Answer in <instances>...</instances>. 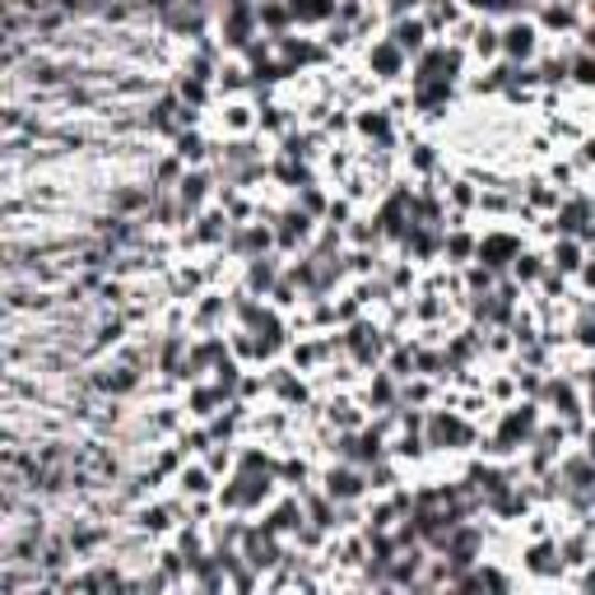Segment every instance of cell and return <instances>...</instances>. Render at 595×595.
I'll list each match as a JSON object with an SVG mask.
<instances>
[{"instance_id":"11","label":"cell","mask_w":595,"mask_h":595,"mask_svg":"<svg viewBox=\"0 0 595 595\" xmlns=\"http://www.w3.org/2000/svg\"><path fill=\"white\" fill-rule=\"evenodd\" d=\"M572 89L595 94V52H572Z\"/></svg>"},{"instance_id":"9","label":"cell","mask_w":595,"mask_h":595,"mask_svg":"<svg viewBox=\"0 0 595 595\" xmlns=\"http://www.w3.org/2000/svg\"><path fill=\"white\" fill-rule=\"evenodd\" d=\"M544 270H549V252H540V247H521L507 275H512L521 289H535V284L544 279Z\"/></svg>"},{"instance_id":"10","label":"cell","mask_w":595,"mask_h":595,"mask_svg":"<svg viewBox=\"0 0 595 595\" xmlns=\"http://www.w3.org/2000/svg\"><path fill=\"white\" fill-rule=\"evenodd\" d=\"M298 29H326L336 19V0H289Z\"/></svg>"},{"instance_id":"7","label":"cell","mask_w":595,"mask_h":595,"mask_svg":"<svg viewBox=\"0 0 595 595\" xmlns=\"http://www.w3.org/2000/svg\"><path fill=\"white\" fill-rule=\"evenodd\" d=\"M586 256H591V247H586L582 237H572V233H563V237H554V242H549V266H554V270H563L567 279H577V275H582Z\"/></svg>"},{"instance_id":"2","label":"cell","mask_w":595,"mask_h":595,"mask_svg":"<svg viewBox=\"0 0 595 595\" xmlns=\"http://www.w3.org/2000/svg\"><path fill=\"white\" fill-rule=\"evenodd\" d=\"M521 247H525V237H521L517 229H507V224H484V229H479V252H475V261H484L489 270L507 275Z\"/></svg>"},{"instance_id":"1","label":"cell","mask_w":595,"mask_h":595,"mask_svg":"<svg viewBox=\"0 0 595 595\" xmlns=\"http://www.w3.org/2000/svg\"><path fill=\"white\" fill-rule=\"evenodd\" d=\"M544 52V33L531 14H512L502 19V61L512 65H535Z\"/></svg>"},{"instance_id":"3","label":"cell","mask_w":595,"mask_h":595,"mask_svg":"<svg viewBox=\"0 0 595 595\" xmlns=\"http://www.w3.org/2000/svg\"><path fill=\"white\" fill-rule=\"evenodd\" d=\"M363 65H368V75L378 79V84H401V79H410V56L395 47L386 33L372 38V42H363Z\"/></svg>"},{"instance_id":"8","label":"cell","mask_w":595,"mask_h":595,"mask_svg":"<svg viewBox=\"0 0 595 595\" xmlns=\"http://www.w3.org/2000/svg\"><path fill=\"white\" fill-rule=\"evenodd\" d=\"M424 24L433 29V38H447L460 19H466V6H460V0H424Z\"/></svg>"},{"instance_id":"5","label":"cell","mask_w":595,"mask_h":595,"mask_svg":"<svg viewBox=\"0 0 595 595\" xmlns=\"http://www.w3.org/2000/svg\"><path fill=\"white\" fill-rule=\"evenodd\" d=\"M386 38H391L395 47H401L410 61H414V56H424V52L433 47V29L424 24V14H410V19H391V24H386Z\"/></svg>"},{"instance_id":"6","label":"cell","mask_w":595,"mask_h":595,"mask_svg":"<svg viewBox=\"0 0 595 595\" xmlns=\"http://www.w3.org/2000/svg\"><path fill=\"white\" fill-rule=\"evenodd\" d=\"M182 405H187V414H191V418H201V424H210V418L229 405V395H224V391H219V386L205 378V382H191V386H182Z\"/></svg>"},{"instance_id":"4","label":"cell","mask_w":595,"mask_h":595,"mask_svg":"<svg viewBox=\"0 0 595 595\" xmlns=\"http://www.w3.org/2000/svg\"><path fill=\"white\" fill-rule=\"evenodd\" d=\"M317 484H321V489L336 498V502H359V498L372 493V489H368V470L354 466V460H330V466H321Z\"/></svg>"}]
</instances>
